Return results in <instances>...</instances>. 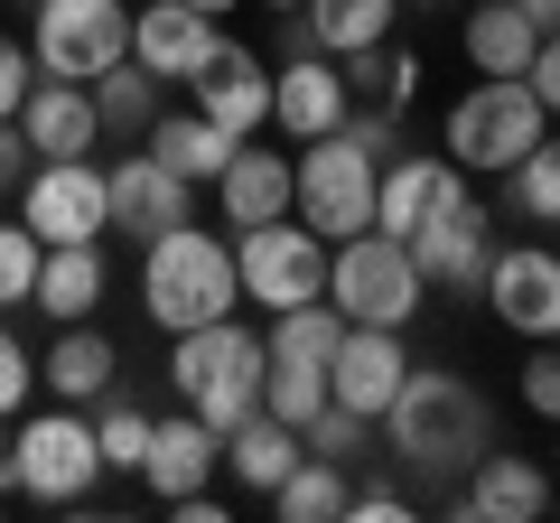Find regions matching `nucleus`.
Segmentation results:
<instances>
[{"mask_svg":"<svg viewBox=\"0 0 560 523\" xmlns=\"http://www.w3.org/2000/svg\"><path fill=\"white\" fill-rule=\"evenodd\" d=\"M383 430H393V467H411V477H467L477 449H495V403L467 374H448V364H411L393 411H383Z\"/></svg>","mask_w":560,"mask_h":523,"instance_id":"f257e3e1","label":"nucleus"},{"mask_svg":"<svg viewBox=\"0 0 560 523\" xmlns=\"http://www.w3.org/2000/svg\"><path fill=\"white\" fill-rule=\"evenodd\" d=\"M243 281H234V243L197 234V224H168V234L140 243V309L160 337H187L206 318H234Z\"/></svg>","mask_w":560,"mask_h":523,"instance_id":"f03ea898","label":"nucleus"},{"mask_svg":"<svg viewBox=\"0 0 560 523\" xmlns=\"http://www.w3.org/2000/svg\"><path fill=\"white\" fill-rule=\"evenodd\" d=\"M261 374H271V346L243 318H206V327H187V337H168V383H178V403L197 411L215 440L261 411Z\"/></svg>","mask_w":560,"mask_h":523,"instance_id":"7ed1b4c3","label":"nucleus"},{"mask_svg":"<svg viewBox=\"0 0 560 523\" xmlns=\"http://www.w3.org/2000/svg\"><path fill=\"white\" fill-rule=\"evenodd\" d=\"M327 309H337L346 327H411L420 309H430V281H420L411 243L383 234V224L327 243Z\"/></svg>","mask_w":560,"mask_h":523,"instance_id":"20e7f679","label":"nucleus"},{"mask_svg":"<svg viewBox=\"0 0 560 523\" xmlns=\"http://www.w3.org/2000/svg\"><path fill=\"white\" fill-rule=\"evenodd\" d=\"M541 131H551V113H541V94H533L523 75H477L458 103H448L440 150L467 168V178H504V168H514Z\"/></svg>","mask_w":560,"mask_h":523,"instance_id":"39448f33","label":"nucleus"},{"mask_svg":"<svg viewBox=\"0 0 560 523\" xmlns=\"http://www.w3.org/2000/svg\"><path fill=\"white\" fill-rule=\"evenodd\" d=\"M374 150L355 141V131H327V141H300L290 150V216L308 224V234L346 243L374 224Z\"/></svg>","mask_w":560,"mask_h":523,"instance_id":"423d86ee","label":"nucleus"},{"mask_svg":"<svg viewBox=\"0 0 560 523\" xmlns=\"http://www.w3.org/2000/svg\"><path fill=\"white\" fill-rule=\"evenodd\" d=\"M103 477V449H94V411L57 403V411H28L10 421V496L28 504H84Z\"/></svg>","mask_w":560,"mask_h":523,"instance_id":"0eeeda50","label":"nucleus"},{"mask_svg":"<svg viewBox=\"0 0 560 523\" xmlns=\"http://www.w3.org/2000/svg\"><path fill=\"white\" fill-rule=\"evenodd\" d=\"M28 57H38V75L94 84L113 57H131V0H38L28 10Z\"/></svg>","mask_w":560,"mask_h":523,"instance_id":"6e6552de","label":"nucleus"},{"mask_svg":"<svg viewBox=\"0 0 560 523\" xmlns=\"http://www.w3.org/2000/svg\"><path fill=\"white\" fill-rule=\"evenodd\" d=\"M234 281H243V300H253V309L327 300V234H308L300 216L243 224V243H234Z\"/></svg>","mask_w":560,"mask_h":523,"instance_id":"1a4fd4ad","label":"nucleus"},{"mask_svg":"<svg viewBox=\"0 0 560 523\" xmlns=\"http://www.w3.org/2000/svg\"><path fill=\"white\" fill-rule=\"evenodd\" d=\"M401 243H411V262H420V281H430V290H477V281H486V262H495V206H486L477 187L458 178V187H448V197L430 206V216H420Z\"/></svg>","mask_w":560,"mask_h":523,"instance_id":"9d476101","label":"nucleus"},{"mask_svg":"<svg viewBox=\"0 0 560 523\" xmlns=\"http://www.w3.org/2000/svg\"><path fill=\"white\" fill-rule=\"evenodd\" d=\"M486 318L504 327V337L541 346L560 337V253L551 243H495V262H486Z\"/></svg>","mask_w":560,"mask_h":523,"instance_id":"9b49d317","label":"nucleus"},{"mask_svg":"<svg viewBox=\"0 0 560 523\" xmlns=\"http://www.w3.org/2000/svg\"><path fill=\"white\" fill-rule=\"evenodd\" d=\"M20 224L38 243H103L113 206H103V168L94 160H38L20 187Z\"/></svg>","mask_w":560,"mask_h":523,"instance_id":"f8f14e48","label":"nucleus"},{"mask_svg":"<svg viewBox=\"0 0 560 523\" xmlns=\"http://www.w3.org/2000/svg\"><path fill=\"white\" fill-rule=\"evenodd\" d=\"M103 206H113V234L150 243V234H168V224L197 216V187H187L178 168L160 160V150H131V160L103 168Z\"/></svg>","mask_w":560,"mask_h":523,"instance_id":"ddd939ff","label":"nucleus"},{"mask_svg":"<svg viewBox=\"0 0 560 523\" xmlns=\"http://www.w3.org/2000/svg\"><path fill=\"white\" fill-rule=\"evenodd\" d=\"M467 523H541L551 514V458H523V449H477V467L458 477Z\"/></svg>","mask_w":560,"mask_h":523,"instance_id":"4468645a","label":"nucleus"},{"mask_svg":"<svg viewBox=\"0 0 560 523\" xmlns=\"http://www.w3.org/2000/svg\"><path fill=\"white\" fill-rule=\"evenodd\" d=\"M401 374H411V346H401V327H346L337 356H327V403L364 411V421H383L401 393Z\"/></svg>","mask_w":560,"mask_h":523,"instance_id":"2eb2a0df","label":"nucleus"},{"mask_svg":"<svg viewBox=\"0 0 560 523\" xmlns=\"http://www.w3.org/2000/svg\"><path fill=\"white\" fill-rule=\"evenodd\" d=\"M346 113H355V94H346L337 57H280L271 66V121L290 141H327V131H346Z\"/></svg>","mask_w":560,"mask_h":523,"instance_id":"dca6fc26","label":"nucleus"},{"mask_svg":"<svg viewBox=\"0 0 560 523\" xmlns=\"http://www.w3.org/2000/svg\"><path fill=\"white\" fill-rule=\"evenodd\" d=\"M187 84H197V113L215 121V131H234V141H253L261 121H271V66H261L253 47H234V38H215V57Z\"/></svg>","mask_w":560,"mask_h":523,"instance_id":"f3484780","label":"nucleus"},{"mask_svg":"<svg viewBox=\"0 0 560 523\" xmlns=\"http://www.w3.org/2000/svg\"><path fill=\"white\" fill-rule=\"evenodd\" d=\"M20 141H28V160H94V141H103L94 94L66 75H38L20 94Z\"/></svg>","mask_w":560,"mask_h":523,"instance_id":"a211bd4d","label":"nucleus"},{"mask_svg":"<svg viewBox=\"0 0 560 523\" xmlns=\"http://www.w3.org/2000/svg\"><path fill=\"white\" fill-rule=\"evenodd\" d=\"M411 0H300V10H280L290 20V57H355V47H383L393 20Z\"/></svg>","mask_w":560,"mask_h":523,"instance_id":"6ab92c4d","label":"nucleus"},{"mask_svg":"<svg viewBox=\"0 0 560 523\" xmlns=\"http://www.w3.org/2000/svg\"><path fill=\"white\" fill-rule=\"evenodd\" d=\"M224 28L206 20V10H187V0H150V10H131V57L150 66L160 84H187L206 57H215Z\"/></svg>","mask_w":560,"mask_h":523,"instance_id":"aec40b11","label":"nucleus"},{"mask_svg":"<svg viewBox=\"0 0 560 523\" xmlns=\"http://www.w3.org/2000/svg\"><path fill=\"white\" fill-rule=\"evenodd\" d=\"M121 383V346L103 337L94 318H75V327H57V346L38 356V393H57V403H75V411H94L103 393Z\"/></svg>","mask_w":560,"mask_h":523,"instance_id":"412c9836","label":"nucleus"},{"mask_svg":"<svg viewBox=\"0 0 560 523\" xmlns=\"http://www.w3.org/2000/svg\"><path fill=\"white\" fill-rule=\"evenodd\" d=\"M458 178H467V168L448 160V150H393V160L374 168V224H383V234H411Z\"/></svg>","mask_w":560,"mask_h":523,"instance_id":"4be33fe9","label":"nucleus"},{"mask_svg":"<svg viewBox=\"0 0 560 523\" xmlns=\"http://www.w3.org/2000/svg\"><path fill=\"white\" fill-rule=\"evenodd\" d=\"M215 467H224V440L197 421V411H178V421H150V449H140V486H150L160 504H168V496H197Z\"/></svg>","mask_w":560,"mask_h":523,"instance_id":"5701e85b","label":"nucleus"},{"mask_svg":"<svg viewBox=\"0 0 560 523\" xmlns=\"http://www.w3.org/2000/svg\"><path fill=\"white\" fill-rule=\"evenodd\" d=\"M103 290H113V262H103V243H47L28 309H47L57 327H75V318H94V309H103Z\"/></svg>","mask_w":560,"mask_h":523,"instance_id":"b1692460","label":"nucleus"},{"mask_svg":"<svg viewBox=\"0 0 560 523\" xmlns=\"http://www.w3.org/2000/svg\"><path fill=\"white\" fill-rule=\"evenodd\" d=\"M215 206H224V224H271V216H290V160L280 150H253V141H234V160L215 168Z\"/></svg>","mask_w":560,"mask_h":523,"instance_id":"393cba45","label":"nucleus"},{"mask_svg":"<svg viewBox=\"0 0 560 523\" xmlns=\"http://www.w3.org/2000/svg\"><path fill=\"white\" fill-rule=\"evenodd\" d=\"M458 47H467L477 75H523L533 47H541V28L523 20L514 0H467V10H458Z\"/></svg>","mask_w":560,"mask_h":523,"instance_id":"a878e982","label":"nucleus"},{"mask_svg":"<svg viewBox=\"0 0 560 523\" xmlns=\"http://www.w3.org/2000/svg\"><path fill=\"white\" fill-rule=\"evenodd\" d=\"M140 150H160V160L178 168L187 187H215V168L234 160V131H215V121H206L197 103H187V113H168V103H160V121L140 131Z\"/></svg>","mask_w":560,"mask_h":523,"instance_id":"bb28decb","label":"nucleus"},{"mask_svg":"<svg viewBox=\"0 0 560 523\" xmlns=\"http://www.w3.org/2000/svg\"><path fill=\"white\" fill-rule=\"evenodd\" d=\"M84 94H94V121H103V141H140V131L160 121L168 84L150 75V66H140V57H113V66H103L94 84H84Z\"/></svg>","mask_w":560,"mask_h":523,"instance_id":"cd10ccee","label":"nucleus"},{"mask_svg":"<svg viewBox=\"0 0 560 523\" xmlns=\"http://www.w3.org/2000/svg\"><path fill=\"white\" fill-rule=\"evenodd\" d=\"M300 430H290V421H271V411H253V421H234V430H224V467H234V486H243V496H271V486L280 477H290V467H300Z\"/></svg>","mask_w":560,"mask_h":523,"instance_id":"c85d7f7f","label":"nucleus"},{"mask_svg":"<svg viewBox=\"0 0 560 523\" xmlns=\"http://www.w3.org/2000/svg\"><path fill=\"white\" fill-rule=\"evenodd\" d=\"M271 514L280 523H337L346 514V467L318 458V449H300V467L271 486Z\"/></svg>","mask_w":560,"mask_h":523,"instance_id":"c756f323","label":"nucleus"},{"mask_svg":"<svg viewBox=\"0 0 560 523\" xmlns=\"http://www.w3.org/2000/svg\"><path fill=\"white\" fill-rule=\"evenodd\" d=\"M346 66V94L355 103H383V113H411V84H420V57L411 47H355V57H337Z\"/></svg>","mask_w":560,"mask_h":523,"instance_id":"7c9ffc66","label":"nucleus"},{"mask_svg":"<svg viewBox=\"0 0 560 523\" xmlns=\"http://www.w3.org/2000/svg\"><path fill=\"white\" fill-rule=\"evenodd\" d=\"M150 421H160V411L150 403H131V393H103L94 403V449H103V477H140V449H150Z\"/></svg>","mask_w":560,"mask_h":523,"instance_id":"2f4dec72","label":"nucleus"},{"mask_svg":"<svg viewBox=\"0 0 560 523\" xmlns=\"http://www.w3.org/2000/svg\"><path fill=\"white\" fill-rule=\"evenodd\" d=\"M504 206L523 224H560V131H541L514 168H504Z\"/></svg>","mask_w":560,"mask_h":523,"instance_id":"473e14b6","label":"nucleus"},{"mask_svg":"<svg viewBox=\"0 0 560 523\" xmlns=\"http://www.w3.org/2000/svg\"><path fill=\"white\" fill-rule=\"evenodd\" d=\"M337 337H346V318L337 309H318V300H300V309H271V356H290V364H318L327 374V356H337Z\"/></svg>","mask_w":560,"mask_h":523,"instance_id":"72a5a7b5","label":"nucleus"},{"mask_svg":"<svg viewBox=\"0 0 560 523\" xmlns=\"http://www.w3.org/2000/svg\"><path fill=\"white\" fill-rule=\"evenodd\" d=\"M261 411H271V421H290V430H308V421L327 411V374H318V364L271 356V374H261Z\"/></svg>","mask_w":560,"mask_h":523,"instance_id":"f704fd0d","label":"nucleus"},{"mask_svg":"<svg viewBox=\"0 0 560 523\" xmlns=\"http://www.w3.org/2000/svg\"><path fill=\"white\" fill-rule=\"evenodd\" d=\"M38 262H47V243L28 234L20 216H0V309H28V290H38Z\"/></svg>","mask_w":560,"mask_h":523,"instance_id":"c9c22d12","label":"nucleus"},{"mask_svg":"<svg viewBox=\"0 0 560 523\" xmlns=\"http://www.w3.org/2000/svg\"><path fill=\"white\" fill-rule=\"evenodd\" d=\"M514 403L533 411L541 430H560V346L541 337V346H523V374H514Z\"/></svg>","mask_w":560,"mask_h":523,"instance_id":"e433bc0d","label":"nucleus"},{"mask_svg":"<svg viewBox=\"0 0 560 523\" xmlns=\"http://www.w3.org/2000/svg\"><path fill=\"white\" fill-rule=\"evenodd\" d=\"M364 430H374V421H364V411H346V403H327L318 421L300 430V440L318 449V458H337V467H355V458H364Z\"/></svg>","mask_w":560,"mask_h":523,"instance_id":"4c0bfd02","label":"nucleus"},{"mask_svg":"<svg viewBox=\"0 0 560 523\" xmlns=\"http://www.w3.org/2000/svg\"><path fill=\"white\" fill-rule=\"evenodd\" d=\"M28 393H38V356L20 346V327H0V421H20Z\"/></svg>","mask_w":560,"mask_h":523,"instance_id":"58836bf2","label":"nucleus"},{"mask_svg":"<svg viewBox=\"0 0 560 523\" xmlns=\"http://www.w3.org/2000/svg\"><path fill=\"white\" fill-rule=\"evenodd\" d=\"M38 84V57H28V38H10L0 28V121H20V94Z\"/></svg>","mask_w":560,"mask_h":523,"instance_id":"ea45409f","label":"nucleus"},{"mask_svg":"<svg viewBox=\"0 0 560 523\" xmlns=\"http://www.w3.org/2000/svg\"><path fill=\"white\" fill-rule=\"evenodd\" d=\"M523 84H533L541 113L560 121V28H541V47H533V66H523Z\"/></svg>","mask_w":560,"mask_h":523,"instance_id":"a19ab883","label":"nucleus"},{"mask_svg":"<svg viewBox=\"0 0 560 523\" xmlns=\"http://www.w3.org/2000/svg\"><path fill=\"white\" fill-rule=\"evenodd\" d=\"M346 514H355V523H401L411 496H401V486H346Z\"/></svg>","mask_w":560,"mask_h":523,"instance_id":"79ce46f5","label":"nucleus"},{"mask_svg":"<svg viewBox=\"0 0 560 523\" xmlns=\"http://www.w3.org/2000/svg\"><path fill=\"white\" fill-rule=\"evenodd\" d=\"M168 514H187V523H215V514H224V496H215V486H197V496H168Z\"/></svg>","mask_w":560,"mask_h":523,"instance_id":"37998d69","label":"nucleus"},{"mask_svg":"<svg viewBox=\"0 0 560 523\" xmlns=\"http://www.w3.org/2000/svg\"><path fill=\"white\" fill-rule=\"evenodd\" d=\"M20 160H28V141H20V121H0V187L20 178Z\"/></svg>","mask_w":560,"mask_h":523,"instance_id":"c03bdc74","label":"nucleus"},{"mask_svg":"<svg viewBox=\"0 0 560 523\" xmlns=\"http://www.w3.org/2000/svg\"><path fill=\"white\" fill-rule=\"evenodd\" d=\"M514 10H523L533 28H560V0H514Z\"/></svg>","mask_w":560,"mask_h":523,"instance_id":"a18cd8bd","label":"nucleus"},{"mask_svg":"<svg viewBox=\"0 0 560 523\" xmlns=\"http://www.w3.org/2000/svg\"><path fill=\"white\" fill-rule=\"evenodd\" d=\"M0 496H10V421H0Z\"/></svg>","mask_w":560,"mask_h":523,"instance_id":"49530a36","label":"nucleus"},{"mask_svg":"<svg viewBox=\"0 0 560 523\" xmlns=\"http://www.w3.org/2000/svg\"><path fill=\"white\" fill-rule=\"evenodd\" d=\"M187 10H206V20H224V10H243V0H187Z\"/></svg>","mask_w":560,"mask_h":523,"instance_id":"de8ad7c7","label":"nucleus"},{"mask_svg":"<svg viewBox=\"0 0 560 523\" xmlns=\"http://www.w3.org/2000/svg\"><path fill=\"white\" fill-rule=\"evenodd\" d=\"M420 10H458V0H420Z\"/></svg>","mask_w":560,"mask_h":523,"instance_id":"09e8293b","label":"nucleus"},{"mask_svg":"<svg viewBox=\"0 0 560 523\" xmlns=\"http://www.w3.org/2000/svg\"><path fill=\"white\" fill-rule=\"evenodd\" d=\"M261 10H300V0H261Z\"/></svg>","mask_w":560,"mask_h":523,"instance_id":"8fccbe9b","label":"nucleus"},{"mask_svg":"<svg viewBox=\"0 0 560 523\" xmlns=\"http://www.w3.org/2000/svg\"><path fill=\"white\" fill-rule=\"evenodd\" d=\"M0 216H10V187H0Z\"/></svg>","mask_w":560,"mask_h":523,"instance_id":"3c124183","label":"nucleus"},{"mask_svg":"<svg viewBox=\"0 0 560 523\" xmlns=\"http://www.w3.org/2000/svg\"><path fill=\"white\" fill-rule=\"evenodd\" d=\"M551 253H560V224H551Z\"/></svg>","mask_w":560,"mask_h":523,"instance_id":"603ef678","label":"nucleus"},{"mask_svg":"<svg viewBox=\"0 0 560 523\" xmlns=\"http://www.w3.org/2000/svg\"><path fill=\"white\" fill-rule=\"evenodd\" d=\"M551 346H560V337H551Z\"/></svg>","mask_w":560,"mask_h":523,"instance_id":"864d4df0","label":"nucleus"}]
</instances>
